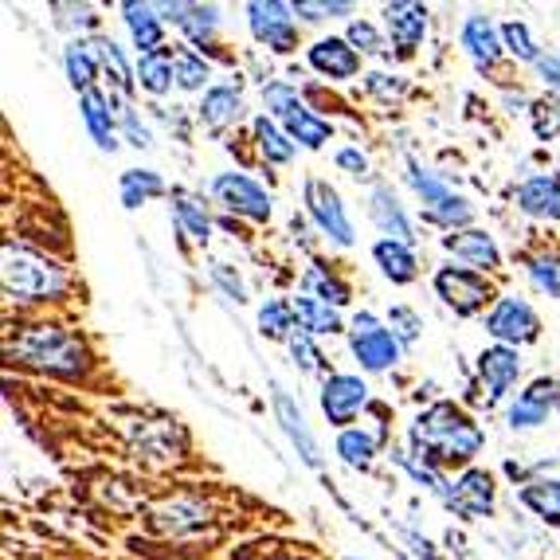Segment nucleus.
<instances>
[{
  "label": "nucleus",
  "instance_id": "obj_1",
  "mask_svg": "<svg viewBox=\"0 0 560 560\" xmlns=\"http://www.w3.org/2000/svg\"><path fill=\"white\" fill-rule=\"evenodd\" d=\"M411 455L423 458L428 467H467L482 455L486 431L470 420L467 411L451 400L431 404L428 411L416 416V423L408 428Z\"/></svg>",
  "mask_w": 560,
  "mask_h": 560
},
{
  "label": "nucleus",
  "instance_id": "obj_2",
  "mask_svg": "<svg viewBox=\"0 0 560 560\" xmlns=\"http://www.w3.org/2000/svg\"><path fill=\"white\" fill-rule=\"evenodd\" d=\"M9 353L51 376H83L91 369V353H86L83 337H75L63 326H47V322L24 329L16 337V346H9Z\"/></svg>",
  "mask_w": 560,
  "mask_h": 560
},
{
  "label": "nucleus",
  "instance_id": "obj_3",
  "mask_svg": "<svg viewBox=\"0 0 560 560\" xmlns=\"http://www.w3.org/2000/svg\"><path fill=\"white\" fill-rule=\"evenodd\" d=\"M0 282L12 302H59L67 294V275L59 262L32 252L24 243H4V267Z\"/></svg>",
  "mask_w": 560,
  "mask_h": 560
},
{
  "label": "nucleus",
  "instance_id": "obj_4",
  "mask_svg": "<svg viewBox=\"0 0 560 560\" xmlns=\"http://www.w3.org/2000/svg\"><path fill=\"white\" fill-rule=\"evenodd\" d=\"M431 282H435V299H440L447 310H455L458 318H475V314H482L486 306H494L498 302L490 279L478 275V271H470V267H455V262H447V267L435 271V279Z\"/></svg>",
  "mask_w": 560,
  "mask_h": 560
},
{
  "label": "nucleus",
  "instance_id": "obj_5",
  "mask_svg": "<svg viewBox=\"0 0 560 560\" xmlns=\"http://www.w3.org/2000/svg\"><path fill=\"white\" fill-rule=\"evenodd\" d=\"M349 353L357 357L364 373H388L400 364L404 346L396 341V334L384 326L376 314H353V329H349Z\"/></svg>",
  "mask_w": 560,
  "mask_h": 560
},
{
  "label": "nucleus",
  "instance_id": "obj_6",
  "mask_svg": "<svg viewBox=\"0 0 560 560\" xmlns=\"http://www.w3.org/2000/svg\"><path fill=\"white\" fill-rule=\"evenodd\" d=\"M302 200H306V215L314 220L322 235H326L334 247H353V220H349L346 205H341V192H337L329 180L306 177L302 180Z\"/></svg>",
  "mask_w": 560,
  "mask_h": 560
},
{
  "label": "nucleus",
  "instance_id": "obj_7",
  "mask_svg": "<svg viewBox=\"0 0 560 560\" xmlns=\"http://www.w3.org/2000/svg\"><path fill=\"white\" fill-rule=\"evenodd\" d=\"M212 197L220 208L243 215V220H252V224H267V220L275 215L271 192H267L255 177H247V173H215Z\"/></svg>",
  "mask_w": 560,
  "mask_h": 560
},
{
  "label": "nucleus",
  "instance_id": "obj_8",
  "mask_svg": "<svg viewBox=\"0 0 560 560\" xmlns=\"http://www.w3.org/2000/svg\"><path fill=\"white\" fill-rule=\"evenodd\" d=\"M486 334L494 337V346H510V349L533 346V341L541 337V318H537V310L525 299L502 294V299L490 306V314H486Z\"/></svg>",
  "mask_w": 560,
  "mask_h": 560
},
{
  "label": "nucleus",
  "instance_id": "obj_9",
  "mask_svg": "<svg viewBox=\"0 0 560 560\" xmlns=\"http://www.w3.org/2000/svg\"><path fill=\"white\" fill-rule=\"evenodd\" d=\"M247 28L275 56H290L299 47V20L282 0H252L247 4Z\"/></svg>",
  "mask_w": 560,
  "mask_h": 560
},
{
  "label": "nucleus",
  "instance_id": "obj_10",
  "mask_svg": "<svg viewBox=\"0 0 560 560\" xmlns=\"http://www.w3.org/2000/svg\"><path fill=\"white\" fill-rule=\"evenodd\" d=\"M318 400H322V416H326L334 428L346 431L349 423L369 408V384L357 373H329L326 381H322Z\"/></svg>",
  "mask_w": 560,
  "mask_h": 560
},
{
  "label": "nucleus",
  "instance_id": "obj_11",
  "mask_svg": "<svg viewBox=\"0 0 560 560\" xmlns=\"http://www.w3.org/2000/svg\"><path fill=\"white\" fill-rule=\"evenodd\" d=\"M310 71H318L329 83H349L361 75V51L346 36H322L306 47Z\"/></svg>",
  "mask_w": 560,
  "mask_h": 560
},
{
  "label": "nucleus",
  "instance_id": "obj_12",
  "mask_svg": "<svg viewBox=\"0 0 560 560\" xmlns=\"http://www.w3.org/2000/svg\"><path fill=\"white\" fill-rule=\"evenodd\" d=\"M208 522H212V510L192 494H173L150 510V525L165 537H185V533L205 529Z\"/></svg>",
  "mask_w": 560,
  "mask_h": 560
},
{
  "label": "nucleus",
  "instance_id": "obj_13",
  "mask_svg": "<svg viewBox=\"0 0 560 560\" xmlns=\"http://www.w3.org/2000/svg\"><path fill=\"white\" fill-rule=\"evenodd\" d=\"M271 404H275V420L282 423V431H287V440L294 443V447H299L302 463L318 470V467H322V447H318V440H314V431H310L302 404L294 400V396H290L287 388H282V384H271Z\"/></svg>",
  "mask_w": 560,
  "mask_h": 560
},
{
  "label": "nucleus",
  "instance_id": "obj_14",
  "mask_svg": "<svg viewBox=\"0 0 560 560\" xmlns=\"http://www.w3.org/2000/svg\"><path fill=\"white\" fill-rule=\"evenodd\" d=\"M443 252L455 255L458 267H470L478 275H490L502 267V252H498L494 235L482 232V228H463V232L443 235Z\"/></svg>",
  "mask_w": 560,
  "mask_h": 560
},
{
  "label": "nucleus",
  "instance_id": "obj_15",
  "mask_svg": "<svg viewBox=\"0 0 560 560\" xmlns=\"http://www.w3.org/2000/svg\"><path fill=\"white\" fill-rule=\"evenodd\" d=\"M447 505L458 517H490L494 514V478L478 467L463 470L458 482L451 486Z\"/></svg>",
  "mask_w": 560,
  "mask_h": 560
},
{
  "label": "nucleus",
  "instance_id": "obj_16",
  "mask_svg": "<svg viewBox=\"0 0 560 560\" xmlns=\"http://www.w3.org/2000/svg\"><path fill=\"white\" fill-rule=\"evenodd\" d=\"M381 16H384V28H388V36H393V44L400 47L404 56H411V51L428 39V9H423V4L396 0V4H384Z\"/></svg>",
  "mask_w": 560,
  "mask_h": 560
},
{
  "label": "nucleus",
  "instance_id": "obj_17",
  "mask_svg": "<svg viewBox=\"0 0 560 560\" xmlns=\"http://www.w3.org/2000/svg\"><path fill=\"white\" fill-rule=\"evenodd\" d=\"M478 376L490 388V404L505 400V393L522 381V357L510 346H490L478 353Z\"/></svg>",
  "mask_w": 560,
  "mask_h": 560
},
{
  "label": "nucleus",
  "instance_id": "obj_18",
  "mask_svg": "<svg viewBox=\"0 0 560 560\" xmlns=\"http://www.w3.org/2000/svg\"><path fill=\"white\" fill-rule=\"evenodd\" d=\"M79 114H83V126L98 150H106V153L118 150V114H114V106H110V94L98 91V86L79 94Z\"/></svg>",
  "mask_w": 560,
  "mask_h": 560
},
{
  "label": "nucleus",
  "instance_id": "obj_19",
  "mask_svg": "<svg viewBox=\"0 0 560 560\" xmlns=\"http://www.w3.org/2000/svg\"><path fill=\"white\" fill-rule=\"evenodd\" d=\"M463 47H467V56L475 59L478 71H490V67L505 56L502 28H498L490 16H482V12H470V16L463 20Z\"/></svg>",
  "mask_w": 560,
  "mask_h": 560
},
{
  "label": "nucleus",
  "instance_id": "obj_20",
  "mask_svg": "<svg viewBox=\"0 0 560 560\" xmlns=\"http://www.w3.org/2000/svg\"><path fill=\"white\" fill-rule=\"evenodd\" d=\"M369 215H373V224L381 228L384 240H396V243L416 247V228H411L408 212H404V205L396 200V192L388 185L373 188V197H369Z\"/></svg>",
  "mask_w": 560,
  "mask_h": 560
},
{
  "label": "nucleus",
  "instance_id": "obj_21",
  "mask_svg": "<svg viewBox=\"0 0 560 560\" xmlns=\"http://www.w3.org/2000/svg\"><path fill=\"white\" fill-rule=\"evenodd\" d=\"M121 24L130 32L138 56H150L165 47V20L158 16V4H141V0H126L121 4Z\"/></svg>",
  "mask_w": 560,
  "mask_h": 560
},
{
  "label": "nucleus",
  "instance_id": "obj_22",
  "mask_svg": "<svg viewBox=\"0 0 560 560\" xmlns=\"http://www.w3.org/2000/svg\"><path fill=\"white\" fill-rule=\"evenodd\" d=\"M197 114L208 130H224V126L240 121L243 118V83L240 79H232V83H212L205 91V98H200Z\"/></svg>",
  "mask_w": 560,
  "mask_h": 560
},
{
  "label": "nucleus",
  "instance_id": "obj_23",
  "mask_svg": "<svg viewBox=\"0 0 560 560\" xmlns=\"http://www.w3.org/2000/svg\"><path fill=\"white\" fill-rule=\"evenodd\" d=\"M517 208H522L529 220H541V224H557L560 220V177L549 173H537L517 188Z\"/></svg>",
  "mask_w": 560,
  "mask_h": 560
},
{
  "label": "nucleus",
  "instance_id": "obj_24",
  "mask_svg": "<svg viewBox=\"0 0 560 560\" xmlns=\"http://www.w3.org/2000/svg\"><path fill=\"white\" fill-rule=\"evenodd\" d=\"M63 71L79 94L94 91V79L103 75V51H98V39H86V36L71 39V44L63 47Z\"/></svg>",
  "mask_w": 560,
  "mask_h": 560
},
{
  "label": "nucleus",
  "instance_id": "obj_25",
  "mask_svg": "<svg viewBox=\"0 0 560 560\" xmlns=\"http://www.w3.org/2000/svg\"><path fill=\"white\" fill-rule=\"evenodd\" d=\"M138 86L150 98H165L173 86H177V51L173 47H161L150 56H138Z\"/></svg>",
  "mask_w": 560,
  "mask_h": 560
},
{
  "label": "nucleus",
  "instance_id": "obj_26",
  "mask_svg": "<svg viewBox=\"0 0 560 560\" xmlns=\"http://www.w3.org/2000/svg\"><path fill=\"white\" fill-rule=\"evenodd\" d=\"M373 262L381 267L384 279L396 282V287H408V282H416V275H420V259H416V252H411L408 243H396V240H376L373 243Z\"/></svg>",
  "mask_w": 560,
  "mask_h": 560
},
{
  "label": "nucleus",
  "instance_id": "obj_27",
  "mask_svg": "<svg viewBox=\"0 0 560 560\" xmlns=\"http://www.w3.org/2000/svg\"><path fill=\"white\" fill-rule=\"evenodd\" d=\"M98 51H103V75H106V86H110L106 94H114V98H121V103H130L133 91H138V67H130L126 51L106 36H98Z\"/></svg>",
  "mask_w": 560,
  "mask_h": 560
},
{
  "label": "nucleus",
  "instance_id": "obj_28",
  "mask_svg": "<svg viewBox=\"0 0 560 560\" xmlns=\"http://www.w3.org/2000/svg\"><path fill=\"white\" fill-rule=\"evenodd\" d=\"M252 138H255V150H259V158L267 161V165H290L294 153H299V145L290 141V133L282 130L271 114H259V118L252 121Z\"/></svg>",
  "mask_w": 560,
  "mask_h": 560
},
{
  "label": "nucleus",
  "instance_id": "obj_29",
  "mask_svg": "<svg viewBox=\"0 0 560 560\" xmlns=\"http://www.w3.org/2000/svg\"><path fill=\"white\" fill-rule=\"evenodd\" d=\"M282 130L290 133V141L299 145V150H322L329 138H334V126H329V118H322V114H314L306 103L299 106V110H290L287 118H282Z\"/></svg>",
  "mask_w": 560,
  "mask_h": 560
},
{
  "label": "nucleus",
  "instance_id": "obj_30",
  "mask_svg": "<svg viewBox=\"0 0 560 560\" xmlns=\"http://www.w3.org/2000/svg\"><path fill=\"white\" fill-rule=\"evenodd\" d=\"M517 498L533 517H541L549 529H560V478H533L517 490Z\"/></svg>",
  "mask_w": 560,
  "mask_h": 560
},
{
  "label": "nucleus",
  "instance_id": "obj_31",
  "mask_svg": "<svg viewBox=\"0 0 560 560\" xmlns=\"http://www.w3.org/2000/svg\"><path fill=\"white\" fill-rule=\"evenodd\" d=\"M294 318H299L302 334H310V337H334L346 329L341 326V314H337L329 302L310 299V294H299V299H294Z\"/></svg>",
  "mask_w": 560,
  "mask_h": 560
},
{
  "label": "nucleus",
  "instance_id": "obj_32",
  "mask_svg": "<svg viewBox=\"0 0 560 560\" xmlns=\"http://www.w3.org/2000/svg\"><path fill=\"white\" fill-rule=\"evenodd\" d=\"M302 294L329 302L334 310L349 306V299H353V290H349L346 282L337 279V275L329 271V267H322V262H310V271L302 275Z\"/></svg>",
  "mask_w": 560,
  "mask_h": 560
},
{
  "label": "nucleus",
  "instance_id": "obj_33",
  "mask_svg": "<svg viewBox=\"0 0 560 560\" xmlns=\"http://www.w3.org/2000/svg\"><path fill=\"white\" fill-rule=\"evenodd\" d=\"M376 451H381V443H376L373 431L346 428L341 435H337V455H341V463H346V467H353V470H373Z\"/></svg>",
  "mask_w": 560,
  "mask_h": 560
},
{
  "label": "nucleus",
  "instance_id": "obj_34",
  "mask_svg": "<svg viewBox=\"0 0 560 560\" xmlns=\"http://www.w3.org/2000/svg\"><path fill=\"white\" fill-rule=\"evenodd\" d=\"M173 220H177L180 235H188L197 247H208V240H212V220H208V208L200 205V200L177 192V197H173Z\"/></svg>",
  "mask_w": 560,
  "mask_h": 560
},
{
  "label": "nucleus",
  "instance_id": "obj_35",
  "mask_svg": "<svg viewBox=\"0 0 560 560\" xmlns=\"http://www.w3.org/2000/svg\"><path fill=\"white\" fill-rule=\"evenodd\" d=\"M118 192L126 208H141L165 192V180H161V173H153V168H126L118 177Z\"/></svg>",
  "mask_w": 560,
  "mask_h": 560
},
{
  "label": "nucleus",
  "instance_id": "obj_36",
  "mask_svg": "<svg viewBox=\"0 0 560 560\" xmlns=\"http://www.w3.org/2000/svg\"><path fill=\"white\" fill-rule=\"evenodd\" d=\"M259 334L267 341H290L299 334V318H294V302L287 299H267L259 306Z\"/></svg>",
  "mask_w": 560,
  "mask_h": 560
},
{
  "label": "nucleus",
  "instance_id": "obj_37",
  "mask_svg": "<svg viewBox=\"0 0 560 560\" xmlns=\"http://www.w3.org/2000/svg\"><path fill=\"white\" fill-rule=\"evenodd\" d=\"M423 220L435 224V228H443V232H463V228L475 224V205H470L467 197L451 192V197H443L440 205L423 208Z\"/></svg>",
  "mask_w": 560,
  "mask_h": 560
},
{
  "label": "nucleus",
  "instance_id": "obj_38",
  "mask_svg": "<svg viewBox=\"0 0 560 560\" xmlns=\"http://www.w3.org/2000/svg\"><path fill=\"white\" fill-rule=\"evenodd\" d=\"M215 32H220V9L215 4H188L185 20H180V36L188 47H212Z\"/></svg>",
  "mask_w": 560,
  "mask_h": 560
},
{
  "label": "nucleus",
  "instance_id": "obj_39",
  "mask_svg": "<svg viewBox=\"0 0 560 560\" xmlns=\"http://www.w3.org/2000/svg\"><path fill=\"white\" fill-rule=\"evenodd\" d=\"M208 79H212V67H208L205 51H192V47H177V86L185 94H205Z\"/></svg>",
  "mask_w": 560,
  "mask_h": 560
},
{
  "label": "nucleus",
  "instance_id": "obj_40",
  "mask_svg": "<svg viewBox=\"0 0 560 560\" xmlns=\"http://www.w3.org/2000/svg\"><path fill=\"white\" fill-rule=\"evenodd\" d=\"M393 458H396V467H400L404 475H408L416 486H423V490H428V494L443 498V502H447V498H451V486L443 482V475H440V470H435V467H428V463H423V458H416V455H411V451H393Z\"/></svg>",
  "mask_w": 560,
  "mask_h": 560
},
{
  "label": "nucleus",
  "instance_id": "obj_41",
  "mask_svg": "<svg viewBox=\"0 0 560 560\" xmlns=\"http://www.w3.org/2000/svg\"><path fill=\"white\" fill-rule=\"evenodd\" d=\"M502 44H505V56H514L517 63L537 67V59L545 56L541 47H537V39H533V32H529V24H525V20H505V24H502Z\"/></svg>",
  "mask_w": 560,
  "mask_h": 560
},
{
  "label": "nucleus",
  "instance_id": "obj_42",
  "mask_svg": "<svg viewBox=\"0 0 560 560\" xmlns=\"http://www.w3.org/2000/svg\"><path fill=\"white\" fill-rule=\"evenodd\" d=\"M408 185H411V192L420 197V205H423V208L440 205L443 197H451V192H455V188H451L447 180L440 177V173H431V168H423L416 158L408 161Z\"/></svg>",
  "mask_w": 560,
  "mask_h": 560
},
{
  "label": "nucleus",
  "instance_id": "obj_43",
  "mask_svg": "<svg viewBox=\"0 0 560 560\" xmlns=\"http://www.w3.org/2000/svg\"><path fill=\"white\" fill-rule=\"evenodd\" d=\"M529 282L549 299H560V255L557 252H541L529 259Z\"/></svg>",
  "mask_w": 560,
  "mask_h": 560
},
{
  "label": "nucleus",
  "instance_id": "obj_44",
  "mask_svg": "<svg viewBox=\"0 0 560 560\" xmlns=\"http://www.w3.org/2000/svg\"><path fill=\"white\" fill-rule=\"evenodd\" d=\"M287 349H290V361H294V369H302V373H310V376H318V373H326V357H322V349L314 346V337L310 334H294L287 341Z\"/></svg>",
  "mask_w": 560,
  "mask_h": 560
},
{
  "label": "nucleus",
  "instance_id": "obj_45",
  "mask_svg": "<svg viewBox=\"0 0 560 560\" xmlns=\"http://www.w3.org/2000/svg\"><path fill=\"white\" fill-rule=\"evenodd\" d=\"M529 118H533V133L541 141H552L560 133V94H545L537 103L529 106Z\"/></svg>",
  "mask_w": 560,
  "mask_h": 560
},
{
  "label": "nucleus",
  "instance_id": "obj_46",
  "mask_svg": "<svg viewBox=\"0 0 560 560\" xmlns=\"http://www.w3.org/2000/svg\"><path fill=\"white\" fill-rule=\"evenodd\" d=\"M262 106H267V114H271L275 121H282L290 110H299V106H302L299 86H294V83H282V79H275V83L262 86Z\"/></svg>",
  "mask_w": 560,
  "mask_h": 560
},
{
  "label": "nucleus",
  "instance_id": "obj_47",
  "mask_svg": "<svg viewBox=\"0 0 560 560\" xmlns=\"http://www.w3.org/2000/svg\"><path fill=\"white\" fill-rule=\"evenodd\" d=\"M290 9H294V16L310 20V24H322V20L349 16V12H353V4H349V0H294Z\"/></svg>",
  "mask_w": 560,
  "mask_h": 560
},
{
  "label": "nucleus",
  "instance_id": "obj_48",
  "mask_svg": "<svg viewBox=\"0 0 560 560\" xmlns=\"http://www.w3.org/2000/svg\"><path fill=\"white\" fill-rule=\"evenodd\" d=\"M346 39L349 44L361 51V56H384V36H381V28H376L373 20H349V32H346Z\"/></svg>",
  "mask_w": 560,
  "mask_h": 560
},
{
  "label": "nucleus",
  "instance_id": "obj_49",
  "mask_svg": "<svg viewBox=\"0 0 560 560\" xmlns=\"http://www.w3.org/2000/svg\"><path fill=\"white\" fill-rule=\"evenodd\" d=\"M388 329L396 334V341H400V346H416V341H420L423 318L411 306H393V310H388Z\"/></svg>",
  "mask_w": 560,
  "mask_h": 560
},
{
  "label": "nucleus",
  "instance_id": "obj_50",
  "mask_svg": "<svg viewBox=\"0 0 560 560\" xmlns=\"http://www.w3.org/2000/svg\"><path fill=\"white\" fill-rule=\"evenodd\" d=\"M522 396H525L529 404H537V408L549 411V416H552V411L560 408V381H557V376H537V381L525 384V393H522Z\"/></svg>",
  "mask_w": 560,
  "mask_h": 560
},
{
  "label": "nucleus",
  "instance_id": "obj_51",
  "mask_svg": "<svg viewBox=\"0 0 560 560\" xmlns=\"http://www.w3.org/2000/svg\"><path fill=\"white\" fill-rule=\"evenodd\" d=\"M364 91L381 98V103H393V98H404L408 94V83L400 75H384V71H369L364 75Z\"/></svg>",
  "mask_w": 560,
  "mask_h": 560
},
{
  "label": "nucleus",
  "instance_id": "obj_52",
  "mask_svg": "<svg viewBox=\"0 0 560 560\" xmlns=\"http://www.w3.org/2000/svg\"><path fill=\"white\" fill-rule=\"evenodd\" d=\"M208 275H212V282H215L220 290H224L228 299L247 302V282H243V275L235 271L232 262H212V267H208Z\"/></svg>",
  "mask_w": 560,
  "mask_h": 560
},
{
  "label": "nucleus",
  "instance_id": "obj_53",
  "mask_svg": "<svg viewBox=\"0 0 560 560\" xmlns=\"http://www.w3.org/2000/svg\"><path fill=\"white\" fill-rule=\"evenodd\" d=\"M334 165L341 168V173H349V177H369V158L361 153V145H341V150L334 153Z\"/></svg>",
  "mask_w": 560,
  "mask_h": 560
},
{
  "label": "nucleus",
  "instance_id": "obj_54",
  "mask_svg": "<svg viewBox=\"0 0 560 560\" xmlns=\"http://www.w3.org/2000/svg\"><path fill=\"white\" fill-rule=\"evenodd\" d=\"M400 537L411 545V552H416V560H443V557H440V549H435V545H431L428 537H423V533H416V529H400Z\"/></svg>",
  "mask_w": 560,
  "mask_h": 560
},
{
  "label": "nucleus",
  "instance_id": "obj_55",
  "mask_svg": "<svg viewBox=\"0 0 560 560\" xmlns=\"http://www.w3.org/2000/svg\"><path fill=\"white\" fill-rule=\"evenodd\" d=\"M537 75L545 79L549 94H560V56H541V59H537Z\"/></svg>",
  "mask_w": 560,
  "mask_h": 560
},
{
  "label": "nucleus",
  "instance_id": "obj_56",
  "mask_svg": "<svg viewBox=\"0 0 560 560\" xmlns=\"http://www.w3.org/2000/svg\"><path fill=\"white\" fill-rule=\"evenodd\" d=\"M349 560H357V557H349Z\"/></svg>",
  "mask_w": 560,
  "mask_h": 560
},
{
  "label": "nucleus",
  "instance_id": "obj_57",
  "mask_svg": "<svg viewBox=\"0 0 560 560\" xmlns=\"http://www.w3.org/2000/svg\"><path fill=\"white\" fill-rule=\"evenodd\" d=\"M287 560H294V557H287Z\"/></svg>",
  "mask_w": 560,
  "mask_h": 560
}]
</instances>
